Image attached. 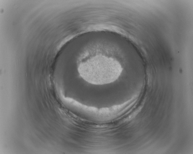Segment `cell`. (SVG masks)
<instances>
[{"label":"cell","instance_id":"1","mask_svg":"<svg viewBox=\"0 0 193 154\" xmlns=\"http://www.w3.org/2000/svg\"><path fill=\"white\" fill-rule=\"evenodd\" d=\"M122 71L119 63L112 58L96 56L82 66V75L86 80L93 84L100 85L114 82Z\"/></svg>","mask_w":193,"mask_h":154}]
</instances>
